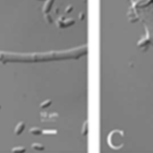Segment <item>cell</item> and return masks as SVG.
I'll use <instances>...</instances> for the list:
<instances>
[{
  "instance_id": "6da1fadb",
  "label": "cell",
  "mask_w": 153,
  "mask_h": 153,
  "mask_svg": "<svg viewBox=\"0 0 153 153\" xmlns=\"http://www.w3.org/2000/svg\"><path fill=\"white\" fill-rule=\"evenodd\" d=\"M53 1H54V0H49V1H48V2L46 3V5L44 6V10H43L45 13H47L48 11H49L50 6H51V4H53Z\"/></svg>"
}]
</instances>
